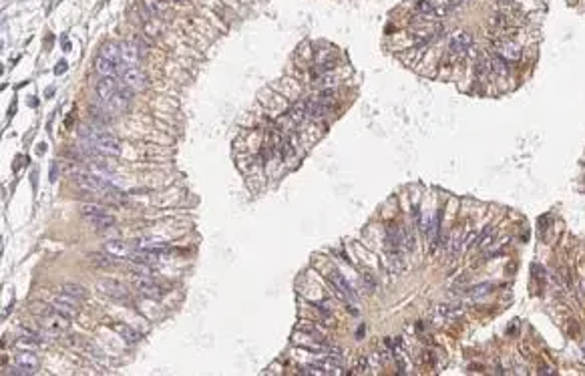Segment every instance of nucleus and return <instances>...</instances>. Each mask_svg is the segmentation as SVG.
<instances>
[{
  "label": "nucleus",
  "instance_id": "nucleus-1",
  "mask_svg": "<svg viewBox=\"0 0 585 376\" xmlns=\"http://www.w3.org/2000/svg\"><path fill=\"white\" fill-rule=\"evenodd\" d=\"M32 312L37 314V318H39V324L42 326L44 330H48L53 336H59V334H64L66 330L71 328V318H66V316H62L61 312H57V310L48 304V306H42L40 304V308H32Z\"/></svg>",
  "mask_w": 585,
  "mask_h": 376
},
{
  "label": "nucleus",
  "instance_id": "nucleus-2",
  "mask_svg": "<svg viewBox=\"0 0 585 376\" xmlns=\"http://www.w3.org/2000/svg\"><path fill=\"white\" fill-rule=\"evenodd\" d=\"M75 183H77V187H79L81 191H85V193L107 195V198H111V195L117 193V189L111 185L109 179L99 177V175H93V173H87V171H85V173H79V175L75 177Z\"/></svg>",
  "mask_w": 585,
  "mask_h": 376
},
{
  "label": "nucleus",
  "instance_id": "nucleus-3",
  "mask_svg": "<svg viewBox=\"0 0 585 376\" xmlns=\"http://www.w3.org/2000/svg\"><path fill=\"white\" fill-rule=\"evenodd\" d=\"M121 44V62H123V69H129V67H137V64L143 60L145 57V44L139 40V39H131V40H123L119 42Z\"/></svg>",
  "mask_w": 585,
  "mask_h": 376
},
{
  "label": "nucleus",
  "instance_id": "nucleus-4",
  "mask_svg": "<svg viewBox=\"0 0 585 376\" xmlns=\"http://www.w3.org/2000/svg\"><path fill=\"white\" fill-rule=\"evenodd\" d=\"M39 368V356L32 350H22L16 354L14 358V366L4 370L6 374H16V376H30L35 374Z\"/></svg>",
  "mask_w": 585,
  "mask_h": 376
},
{
  "label": "nucleus",
  "instance_id": "nucleus-5",
  "mask_svg": "<svg viewBox=\"0 0 585 376\" xmlns=\"http://www.w3.org/2000/svg\"><path fill=\"white\" fill-rule=\"evenodd\" d=\"M133 286H135L137 294L147 300H161L165 296L163 286L153 280V276H135L133 277Z\"/></svg>",
  "mask_w": 585,
  "mask_h": 376
},
{
  "label": "nucleus",
  "instance_id": "nucleus-6",
  "mask_svg": "<svg viewBox=\"0 0 585 376\" xmlns=\"http://www.w3.org/2000/svg\"><path fill=\"white\" fill-rule=\"evenodd\" d=\"M81 304H82L81 300L69 296V294H64V292L55 294L53 300H51V306L57 310V312H61L62 316L71 318V320L79 316V312H81Z\"/></svg>",
  "mask_w": 585,
  "mask_h": 376
},
{
  "label": "nucleus",
  "instance_id": "nucleus-7",
  "mask_svg": "<svg viewBox=\"0 0 585 376\" xmlns=\"http://www.w3.org/2000/svg\"><path fill=\"white\" fill-rule=\"evenodd\" d=\"M119 80H121V85L127 87L131 93H139V91H143V89L149 85V79H147L145 71H141L139 67H129V69H125V71L121 73Z\"/></svg>",
  "mask_w": 585,
  "mask_h": 376
},
{
  "label": "nucleus",
  "instance_id": "nucleus-8",
  "mask_svg": "<svg viewBox=\"0 0 585 376\" xmlns=\"http://www.w3.org/2000/svg\"><path fill=\"white\" fill-rule=\"evenodd\" d=\"M97 288L101 294H105V296H109L113 300H121V302L129 300V290L125 288V284L111 280V277H101V280L97 282Z\"/></svg>",
  "mask_w": 585,
  "mask_h": 376
},
{
  "label": "nucleus",
  "instance_id": "nucleus-9",
  "mask_svg": "<svg viewBox=\"0 0 585 376\" xmlns=\"http://www.w3.org/2000/svg\"><path fill=\"white\" fill-rule=\"evenodd\" d=\"M103 250L107 252V254H111V256H115V257H131L133 254H135V246L133 243H129V241H123V239H109V241H105L103 243Z\"/></svg>",
  "mask_w": 585,
  "mask_h": 376
},
{
  "label": "nucleus",
  "instance_id": "nucleus-10",
  "mask_svg": "<svg viewBox=\"0 0 585 376\" xmlns=\"http://www.w3.org/2000/svg\"><path fill=\"white\" fill-rule=\"evenodd\" d=\"M471 44H473V37L469 35V32H464V30H459V32H455V35L450 37V40H448V48H450V53H453V55H457V57L464 55V53L471 48Z\"/></svg>",
  "mask_w": 585,
  "mask_h": 376
},
{
  "label": "nucleus",
  "instance_id": "nucleus-11",
  "mask_svg": "<svg viewBox=\"0 0 585 376\" xmlns=\"http://www.w3.org/2000/svg\"><path fill=\"white\" fill-rule=\"evenodd\" d=\"M141 10L147 19H167V12H169V4L165 0H143Z\"/></svg>",
  "mask_w": 585,
  "mask_h": 376
},
{
  "label": "nucleus",
  "instance_id": "nucleus-12",
  "mask_svg": "<svg viewBox=\"0 0 585 376\" xmlns=\"http://www.w3.org/2000/svg\"><path fill=\"white\" fill-rule=\"evenodd\" d=\"M95 71L101 75V77H121L123 67H121L119 62L109 60L105 57H99L97 55V59H95Z\"/></svg>",
  "mask_w": 585,
  "mask_h": 376
},
{
  "label": "nucleus",
  "instance_id": "nucleus-13",
  "mask_svg": "<svg viewBox=\"0 0 585 376\" xmlns=\"http://www.w3.org/2000/svg\"><path fill=\"white\" fill-rule=\"evenodd\" d=\"M328 280H330V284L336 288L340 294H342V298H348V300H354L356 298V294H354V290H352V286L348 284V280L340 274V272H336V270H332L330 274H328Z\"/></svg>",
  "mask_w": 585,
  "mask_h": 376
},
{
  "label": "nucleus",
  "instance_id": "nucleus-14",
  "mask_svg": "<svg viewBox=\"0 0 585 376\" xmlns=\"http://www.w3.org/2000/svg\"><path fill=\"white\" fill-rule=\"evenodd\" d=\"M111 328L119 334V338H123L127 344H135V342H139V338H141V334L135 328L127 326V324H111Z\"/></svg>",
  "mask_w": 585,
  "mask_h": 376
},
{
  "label": "nucleus",
  "instance_id": "nucleus-15",
  "mask_svg": "<svg viewBox=\"0 0 585 376\" xmlns=\"http://www.w3.org/2000/svg\"><path fill=\"white\" fill-rule=\"evenodd\" d=\"M117 259H119V257H115V256L107 254L105 250L89 254V261H91L93 266H97V268H109V266H115V264H117Z\"/></svg>",
  "mask_w": 585,
  "mask_h": 376
},
{
  "label": "nucleus",
  "instance_id": "nucleus-16",
  "mask_svg": "<svg viewBox=\"0 0 585 376\" xmlns=\"http://www.w3.org/2000/svg\"><path fill=\"white\" fill-rule=\"evenodd\" d=\"M87 221L95 227V230H109V227L115 225V218L109 214V211H105V214H99V216H93Z\"/></svg>",
  "mask_w": 585,
  "mask_h": 376
},
{
  "label": "nucleus",
  "instance_id": "nucleus-17",
  "mask_svg": "<svg viewBox=\"0 0 585 376\" xmlns=\"http://www.w3.org/2000/svg\"><path fill=\"white\" fill-rule=\"evenodd\" d=\"M61 292L69 294V296H73V298H77L81 302H85L89 298V290L85 286H81V284H66V286L61 288Z\"/></svg>",
  "mask_w": 585,
  "mask_h": 376
},
{
  "label": "nucleus",
  "instance_id": "nucleus-18",
  "mask_svg": "<svg viewBox=\"0 0 585 376\" xmlns=\"http://www.w3.org/2000/svg\"><path fill=\"white\" fill-rule=\"evenodd\" d=\"M155 268L153 264H147V261H135L133 259V266H131V272L135 276H153L155 274Z\"/></svg>",
  "mask_w": 585,
  "mask_h": 376
},
{
  "label": "nucleus",
  "instance_id": "nucleus-19",
  "mask_svg": "<svg viewBox=\"0 0 585 376\" xmlns=\"http://www.w3.org/2000/svg\"><path fill=\"white\" fill-rule=\"evenodd\" d=\"M491 64H493V73L497 77H507L509 75V64H507V60L503 57H493Z\"/></svg>",
  "mask_w": 585,
  "mask_h": 376
},
{
  "label": "nucleus",
  "instance_id": "nucleus-20",
  "mask_svg": "<svg viewBox=\"0 0 585 376\" xmlns=\"http://www.w3.org/2000/svg\"><path fill=\"white\" fill-rule=\"evenodd\" d=\"M416 12L424 16V19H434V16H437V8H434L428 0H421L419 6H416Z\"/></svg>",
  "mask_w": 585,
  "mask_h": 376
},
{
  "label": "nucleus",
  "instance_id": "nucleus-21",
  "mask_svg": "<svg viewBox=\"0 0 585 376\" xmlns=\"http://www.w3.org/2000/svg\"><path fill=\"white\" fill-rule=\"evenodd\" d=\"M161 28H163V24H159L157 19H147L145 24H143L145 35H149V37H157L159 32H161Z\"/></svg>",
  "mask_w": 585,
  "mask_h": 376
},
{
  "label": "nucleus",
  "instance_id": "nucleus-22",
  "mask_svg": "<svg viewBox=\"0 0 585 376\" xmlns=\"http://www.w3.org/2000/svg\"><path fill=\"white\" fill-rule=\"evenodd\" d=\"M491 288H493V286H491L489 282H484V284H479V286L471 288V292H469V294H471V298H475V300H477V298L484 296V294H489V292H491Z\"/></svg>",
  "mask_w": 585,
  "mask_h": 376
},
{
  "label": "nucleus",
  "instance_id": "nucleus-23",
  "mask_svg": "<svg viewBox=\"0 0 585 376\" xmlns=\"http://www.w3.org/2000/svg\"><path fill=\"white\" fill-rule=\"evenodd\" d=\"M495 236H497V230L493 227V230H484V234L481 236V239H479V246L481 248H487V246H491V243L495 241Z\"/></svg>",
  "mask_w": 585,
  "mask_h": 376
},
{
  "label": "nucleus",
  "instance_id": "nucleus-24",
  "mask_svg": "<svg viewBox=\"0 0 585 376\" xmlns=\"http://www.w3.org/2000/svg\"><path fill=\"white\" fill-rule=\"evenodd\" d=\"M64 71H66V62H64V60H61V62H59V67H57V71H55V73H57V75H61V73H64Z\"/></svg>",
  "mask_w": 585,
  "mask_h": 376
},
{
  "label": "nucleus",
  "instance_id": "nucleus-25",
  "mask_svg": "<svg viewBox=\"0 0 585 376\" xmlns=\"http://www.w3.org/2000/svg\"><path fill=\"white\" fill-rule=\"evenodd\" d=\"M165 2H177V4H181V2H185V0H165Z\"/></svg>",
  "mask_w": 585,
  "mask_h": 376
},
{
  "label": "nucleus",
  "instance_id": "nucleus-26",
  "mask_svg": "<svg viewBox=\"0 0 585 376\" xmlns=\"http://www.w3.org/2000/svg\"><path fill=\"white\" fill-rule=\"evenodd\" d=\"M461 2H464V0H450V4H461Z\"/></svg>",
  "mask_w": 585,
  "mask_h": 376
}]
</instances>
